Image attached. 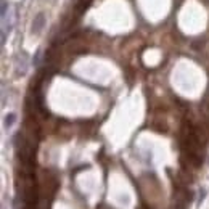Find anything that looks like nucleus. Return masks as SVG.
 Segmentation results:
<instances>
[{"mask_svg": "<svg viewBox=\"0 0 209 209\" xmlns=\"http://www.w3.org/2000/svg\"><path fill=\"white\" fill-rule=\"evenodd\" d=\"M42 21H44V16H42V15H39L37 19H35V24L32 26V29H34V31H39V27L42 26Z\"/></svg>", "mask_w": 209, "mask_h": 209, "instance_id": "obj_2", "label": "nucleus"}, {"mask_svg": "<svg viewBox=\"0 0 209 209\" xmlns=\"http://www.w3.org/2000/svg\"><path fill=\"white\" fill-rule=\"evenodd\" d=\"M15 119H16V116H15V114H8V116L5 117V125H7V127H11V125H13V122H15Z\"/></svg>", "mask_w": 209, "mask_h": 209, "instance_id": "obj_1", "label": "nucleus"}, {"mask_svg": "<svg viewBox=\"0 0 209 209\" xmlns=\"http://www.w3.org/2000/svg\"><path fill=\"white\" fill-rule=\"evenodd\" d=\"M137 209H147V208H145V206H139V208H137Z\"/></svg>", "mask_w": 209, "mask_h": 209, "instance_id": "obj_3", "label": "nucleus"}]
</instances>
